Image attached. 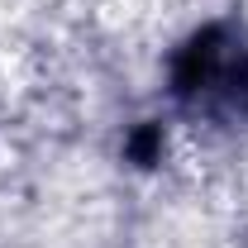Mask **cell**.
<instances>
[{
	"label": "cell",
	"mask_w": 248,
	"mask_h": 248,
	"mask_svg": "<svg viewBox=\"0 0 248 248\" xmlns=\"http://www.w3.org/2000/svg\"><path fill=\"white\" fill-rule=\"evenodd\" d=\"M177 95L186 105L215 110L219 100L244 105L248 95V58L224 29H205L177 62Z\"/></svg>",
	"instance_id": "obj_1"
}]
</instances>
